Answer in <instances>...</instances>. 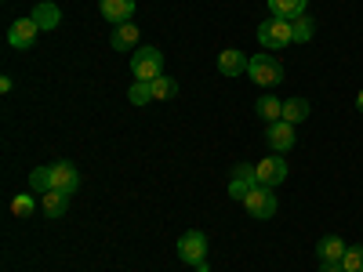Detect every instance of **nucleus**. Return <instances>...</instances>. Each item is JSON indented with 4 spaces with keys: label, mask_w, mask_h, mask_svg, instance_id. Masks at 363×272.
I'll return each mask as SVG.
<instances>
[{
    "label": "nucleus",
    "mask_w": 363,
    "mask_h": 272,
    "mask_svg": "<svg viewBox=\"0 0 363 272\" xmlns=\"http://www.w3.org/2000/svg\"><path fill=\"white\" fill-rule=\"evenodd\" d=\"M131 73H135V80H157V76H164V51L160 47H135V55H131Z\"/></svg>",
    "instance_id": "obj_1"
},
{
    "label": "nucleus",
    "mask_w": 363,
    "mask_h": 272,
    "mask_svg": "<svg viewBox=\"0 0 363 272\" xmlns=\"http://www.w3.org/2000/svg\"><path fill=\"white\" fill-rule=\"evenodd\" d=\"M247 76H251L255 84H262V87H277V84L284 80V66H280L269 51H262V55H255L251 62H247Z\"/></svg>",
    "instance_id": "obj_2"
},
{
    "label": "nucleus",
    "mask_w": 363,
    "mask_h": 272,
    "mask_svg": "<svg viewBox=\"0 0 363 272\" xmlns=\"http://www.w3.org/2000/svg\"><path fill=\"white\" fill-rule=\"evenodd\" d=\"M258 44L269 47V51H280L287 44H294V33H291V22L287 18H269L258 26Z\"/></svg>",
    "instance_id": "obj_3"
},
{
    "label": "nucleus",
    "mask_w": 363,
    "mask_h": 272,
    "mask_svg": "<svg viewBox=\"0 0 363 272\" xmlns=\"http://www.w3.org/2000/svg\"><path fill=\"white\" fill-rule=\"evenodd\" d=\"M178 258L186 261V265H203V258H207V236L200 232V229H189V232H182L178 236Z\"/></svg>",
    "instance_id": "obj_4"
},
{
    "label": "nucleus",
    "mask_w": 363,
    "mask_h": 272,
    "mask_svg": "<svg viewBox=\"0 0 363 272\" xmlns=\"http://www.w3.org/2000/svg\"><path fill=\"white\" fill-rule=\"evenodd\" d=\"M255 174H258V186L277 189L280 181L287 178V160H284L280 153H272V157H265L262 164H255Z\"/></svg>",
    "instance_id": "obj_5"
},
{
    "label": "nucleus",
    "mask_w": 363,
    "mask_h": 272,
    "mask_svg": "<svg viewBox=\"0 0 363 272\" xmlns=\"http://www.w3.org/2000/svg\"><path fill=\"white\" fill-rule=\"evenodd\" d=\"M255 186H258L255 167H251V164H236V167H233V178H229V196L244 203V200L251 196V189H255Z\"/></svg>",
    "instance_id": "obj_6"
},
{
    "label": "nucleus",
    "mask_w": 363,
    "mask_h": 272,
    "mask_svg": "<svg viewBox=\"0 0 363 272\" xmlns=\"http://www.w3.org/2000/svg\"><path fill=\"white\" fill-rule=\"evenodd\" d=\"M244 207H247V215L251 218H272L277 215V196H272V189H265V186H255L251 189V196L244 200Z\"/></svg>",
    "instance_id": "obj_7"
},
{
    "label": "nucleus",
    "mask_w": 363,
    "mask_h": 272,
    "mask_svg": "<svg viewBox=\"0 0 363 272\" xmlns=\"http://www.w3.org/2000/svg\"><path fill=\"white\" fill-rule=\"evenodd\" d=\"M37 33H40V26H37L33 18H18V22L8 26V44L18 47V51H26V47H33Z\"/></svg>",
    "instance_id": "obj_8"
},
{
    "label": "nucleus",
    "mask_w": 363,
    "mask_h": 272,
    "mask_svg": "<svg viewBox=\"0 0 363 272\" xmlns=\"http://www.w3.org/2000/svg\"><path fill=\"white\" fill-rule=\"evenodd\" d=\"M269 145H272V153H287V149H294L298 135H294V124H287V120H277V124H269Z\"/></svg>",
    "instance_id": "obj_9"
},
{
    "label": "nucleus",
    "mask_w": 363,
    "mask_h": 272,
    "mask_svg": "<svg viewBox=\"0 0 363 272\" xmlns=\"http://www.w3.org/2000/svg\"><path fill=\"white\" fill-rule=\"evenodd\" d=\"M99 11L106 15V22L124 26V22H131V18H135L138 4H135V0H99Z\"/></svg>",
    "instance_id": "obj_10"
},
{
    "label": "nucleus",
    "mask_w": 363,
    "mask_h": 272,
    "mask_svg": "<svg viewBox=\"0 0 363 272\" xmlns=\"http://www.w3.org/2000/svg\"><path fill=\"white\" fill-rule=\"evenodd\" d=\"M51 174H55V189L58 193H77L80 189V171L69 164V160H58V164H51Z\"/></svg>",
    "instance_id": "obj_11"
},
{
    "label": "nucleus",
    "mask_w": 363,
    "mask_h": 272,
    "mask_svg": "<svg viewBox=\"0 0 363 272\" xmlns=\"http://www.w3.org/2000/svg\"><path fill=\"white\" fill-rule=\"evenodd\" d=\"M218 73H222V76H240V73H247V58H244V51L225 47V51L218 55Z\"/></svg>",
    "instance_id": "obj_12"
},
{
    "label": "nucleus",
    "mask_w": 363,
    "mask_h": 272,
    "mask_svg": "<svg viewBox=\"0 0 363 272\" xmlns=\"http://www.w3.org/2000/svg\"><path fill=\"white\" fill-rule=\"evenodd\" d=\"M309 8V0H269V15L272 18H301Z\"/></svg>",
    "instance_id": "obj_13"
},
{
    "label": "nucleus",
    "mask_w": 363,
    "mask_h": 272,
    "mask_svg": "<svg viewBox=\"0 0 363 272\" xmlns=\"http://www.w3.org/2000/svg\"><path fill=\"white\" fill-rule=\"evenodd\" d=\"M109 44H113V51H135V47H138V26H135V22L116 26L113 37H109Z\"/></svg>",
    "instance_id": "obj_14"
},
{
    "label": "nucleus",
    "mask_w": 363,
    "mask_h": 272,
    "mask_svg": "<svg viewBox=\"0 0 363 272\" xmlns=\"http://www.w3.org/2000/svg\"><path fill=\"white\" fill-rule=\"evenodd\" d=\"M40 210H44L48 218H62L66 210H69V193H58V189L44 193L40 196Z\"/></svg>",
    "instance_id": "obj_15"
},
{
    "label": "nucleus",
    "mask_w": 363,
    "mask_h": 272,
    "mask_svg": "<svg viewBox=\"0 0 363 272\" xmlns=\"http://www.w3.org/2000/svg\"><path fill=\"white\" fill-rule=\"evenodd\" d=\"M29 18H33L40 29H58V22H62V11H58V4H51V0H40Z\"/></svg>",
    "instance_id": "obj_16"
},
{
    "label": "nucleus",
    "mask_w": 363,
    "mask_h": 272,
    "mask_svg": "<svg viewBox=\"0 0 363 272\" xmlns=\"http://www.w3.org/2000/svg\"><path fill=\"white\" fill-rule=\"evenodd\" d=\"M255 116L262 120V124H277V120H284V102L272 98V95H265V98H258Z\"/></svg>",
    "instance_id": "obj_17"
},
{
    "label": "nucleus",
    "mask_w": 363,
    "mask_h": 272,
    "mask_svg": "<svg viewBox=\"0 0 363 272\" xmlns=\"http://www.w3.org/2000/svg\"><path fill=\"white\" fill-rule=\"evenodd\" d=\"M345 244H342V236H323L320 244H316V254H320V261H342L345 258Z\"/></svg>",
    "instance_id": "obj_18"
},
{
    "label": "nucleus",
    "mask_w": 363,
    "mask_h": 272,
    "mask_svg": "<svg viewBox=\"0 0 363 272\" xmlns=\"http://www.w3.org/2000/svg\"><path fill=\"white\" fill-rule=\"evenodd\" d=\"M309 113H313V106L306 98H287L284 102V120H287V124H301Z\"/></svg>",
    "instance_id": "obj_19"
},
{
    "label": "nucleus",
    "mask_w": 363,
    "mask_h": 272,
    "mask_svg": "<svg viewBox=\"0 0 363 272\" xmlns=\"http://www.w3.org/2000/svg\"><path fill=\"white\" fill-rule=\"evenodd\" d=\"M128 98H131V106H149V102H157L153 98V80H135L131 84V91H128Z\"/></svg>",
    "instance_id": "obj_20"
},
{
    "label": "nucleus",
    "mask_w": 363,
    "mask_h": 272,
    "mask_svg": "<svg viewBox=\"0 0 363 272\" xmlns=\"http://www.w3.org/2000/svg\"><path fill=\"white\" fill-rule=\"evenodd\" d=\"M29 189H33V193H51L55 189V174H51V167H37L33 174H29Z\"/></svg>",
    "instance_id": "obj_21"
},
{
    "label": "nucleus",
    "mask_w": 363,
    "mask_h": 272,
    "mask_svg": "<svg viewBox=\"0 0 363 272\" xmlns=\"http://www.w3.org/2000/svg\"><path fill=\"white\" fill-rule=\"evenodd\" d=\"M313 18L309 15H301V18H291V33H294V44H309L313 40Z\"/></svg>",
    "instance_id": "obj_22"
},
{
    "label": "nucleus",
    "mask_w": 363,
    "mask_h": 272,
    "mask_svg": "<svg viewBox=\"0 0 363 272\" xmlns=\"http://www.w3.org/2000/svg\"><path fill=\"white\" fill-rule=\"evenodd\" d=\"M174 95H178V80H171V76H157L153 80V98L157 102H167Z\"/></svg>",
    "instance_id": "obj_23"
},
{
    "label": "nucleus",
    "mask_w": 363,
    "mask_h": 272,
    "mask_svg": "<svg viewBox=\"0 0 363 272\" xmlns=\"http://www.w3.org/2000/svg\"><path fill=\"white\" fill-rule=\"evenodd\" d=\"M33 210H37V200L29 196V193H18V196L11 200V215H15V218H29Z\"/></svg>",
    "instance_id": "obj_24"
},
{
    "label": "nucleus",
    "mask_w": 363,
    "mask_h": 272,
    "mask_svg": "<svg viewBox=\"0 0 363 272\" xmlns=\"http://www.w3.org/2000/svg\"><path fill=\"white\" fill-rule=\"evenodd\" d=\"M342 268L345 272H363V247H349L345 258H342Z\"/></svg>",
    "instance_id": "obj_25"
},
{
    "label": "nucleus",
    "mask_w": 363,
    "mask_h": 272,
    "mask_svg": "<svg viewBox=\"0 0 363 272\" xmlns=\"http://www.w3.org/2000/svg\"><path fill=\"white\" fill-rule=\"evenodd\" d=\"M320 272H345L342 261H320Z\"/></svg>",
    "instance_id": "obj_26"
},
{
    "label": "nucleus",
    "mask_w": 363,
    "mask_h": 272,
    "mask_svg": "<svg viewBox=\"0 0 363 272\" xmlns=\"http://www.w3.org/2000/svg\"><path fill=\"white\" fill-rule=\"evenodd\" d=\"M356 109H359V113H363V91H359V98H356Z\"/></svg>",
    "instance_id": "obj_27"
}]
</instances>
